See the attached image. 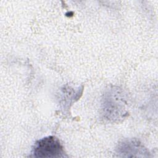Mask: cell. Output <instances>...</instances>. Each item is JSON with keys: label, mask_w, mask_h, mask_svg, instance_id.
Returning <instances> with one entry per match:
<instances>
[{"label": "cell", "mask_w": 158, "mask_h": 158, "mask_svg": "<svg viewBox=\"0 0 158 158\" xmlns=\"http://www.w3.org/2000/svg\"><path fill=\"white\" fill-rule=\"evenodd\" d=\"M31 153L35 157H60L64 151L59 139L54 136H49L35 142Z\"/></svg>", "instance_id": "cell-1"}]
</instances>
